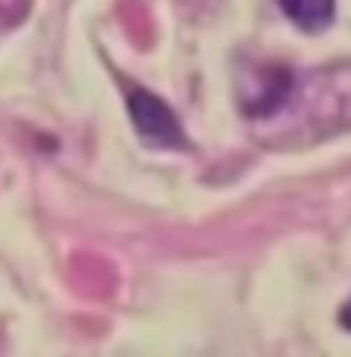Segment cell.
Listing matches in <instances>:
<instances>
[{
  "label": "cell",
  "mask_w": 351,
  "mask_h": 357,
  "mask_svg": "<svg viewBox=\"0 0 351 357\" xmlns=\"http://www.w3.org/2000/svg\"><path fill=\"white\" fill-rule=\"evenodd\" d=\"M128 112L134 121L137 134L159 146H184V128L177 115L168 109V102L159 100L156 93L130 87L128 91Z\"/></svg>",
  "instance_id": "1"
},
{
  "label": "cell",
  "mask_w": 351,
  "mask_h": 357,
  "mask_svg": "<svg viewBox=\"0 0 351 357\" xmlns=\"http://www.w3.org/2000/svg\"><path fill=\"white\" fill-rule=\"evenodd\" d=\"M280 6L305 31H320L336 13V0H280Z\"/></svg>",
  "instance_id": "2"
},
{
  "label": "cell",
  "mask_w": 351,
  "mask_h": 357,
  "mask_svg": "<svg viewBox=\"0 0 351 357\" xmlns=\"http://www.w3.org/2000/svg\"><path fill=\"white\" fill-rule=\"evenodd\" d=\"M339 320H342V326H345V329H351V301H348V305H345V307H342Z\"/></svg>",
  "instance_id": "3"
}]
</instances>
